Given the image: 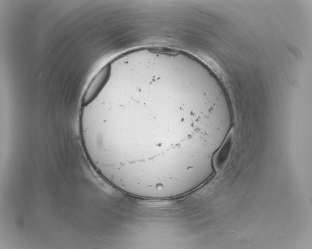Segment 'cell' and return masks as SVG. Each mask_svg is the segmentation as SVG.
<instances>
[{
	"mask_svg": "<svg viewBox=\"0 0 312 249\" xmlns=\"http://www.w3.org/2000/svg\"><path fill=\"white\" fill-rule=\"evenodd\" d=\"M111 73V65L104 66L95 75L87 87L83 95L82 103L87 105L98 95L108 81Z\"/></svg>",
	"mask_w": 312,
	"mask_h": 249,
	"instance_id": "cell-1",
	"label": "cell"
}]
</instances>
